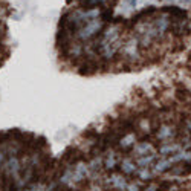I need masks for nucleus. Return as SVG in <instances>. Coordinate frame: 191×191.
Returning a JSON list of instances; mask_svg holds the SVG:
<instances>
[{"mask_svg": "<svg viewBox=\"0 0 191 191\" xmlns=\"http://www.w3.org/2000/svg\"><path fill=\"white\" fill-rule=\"evenodd\" d=\"M121 170L127 174L133 173V171L136 170V164H135L133 161H130V159H125V161H122L121 162Z\"/></svg>", "mask_w": 191, "mask_h": 191, "instance_id": "2", "label": "nucleus"}, {"mask_svg": "<svg viewBox=\"0 0 191 191\" xmlns=\"http://www.w3.org/2000/svg\"><path fill=\"white\" fill-rule=\"evenodd\" d=\"M162 12H165V14H171V16H174V17L179 18V20H185L187 16H188V12H187L185 9L177 8V6H164V8H162Z\"/></svg>", "mask_w": 191, "mask_h": 191, "instance_id": "1", "label": "nucleus"}, {"mask_svg": "<svg viewBox=\"0 0 191 191\" xmlns=\"http://www.w3.org/2000/svg\"><path fill=\"white\" fill-rule=\"evenodd\" d=\"M141 148H142V150H147L148 147H147V144H141ZM136 153H138V156H147L144 151H139L138 148H136Z\"/></svg>", "mask_w": 191, "mask_h": 191, "instance_id": "4", "label": "nucleus"}, {"mask_svg": "<svg viewBox=\"0 0 191 191\" xmlns=\"http://www.w3.org/2000/svg\"><path fill=\"white\" fill-rule=\"evenodd\" d=\"M5 162H6V151H5L3 147H0V167H2Z\"/></svg>", "mask_w": 191, "mask_h": 191, "instance_id": "3", "label": "nucleus"}, {"mask_svg": "<svg viewBox=\"0 0 191 191\" xmlns=\"http://www.w3.org/2000/svg\"><path fill=\"white\" fill-rule=\"evenodd\" d=\"M130 5H132V6H135V5H136V0H130Z\"/></svg>", "mask_w": 191, "mask_h": 191, "instance_id": "5", "label": "nucleus"}]
</instances>
